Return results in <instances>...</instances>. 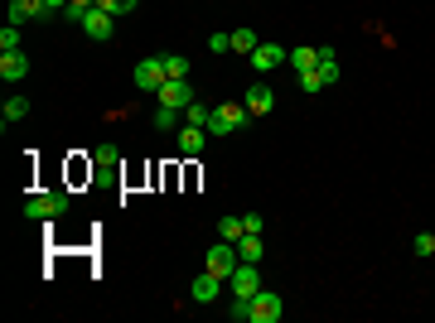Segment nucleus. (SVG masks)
Wrapping results in <instances>:
<instances>
[{
	"label": "nucleus",
	"mask_w": 435,
	"mask_h": 323,
	"mask_svg": "<svg viewBox=\"0 0 435 323\" xmlns=\"http://www.w3.org/2000/svg\"><path fill=\"white\" fill-rule=\"evenodd\" d=\"M247 126H252V111L237 107V102H222L208 116V135H232V131H247Z\"/></svg>",
	"instance_id": "obj_1"
},
{
	"label": "nucleus",
	"mask_w": 435,
	"mask_h": 323,
	"mask_svg": "<svg viewBox=\"0 0 435 323\" xmlns=\"http://www.w3.org/2000/svg\"><path fill=\"white\" fill-rule=\"evenodd\" d=\"M203 266L213 270L218 280H232V270L242 266V256H237V246H232V242H213V246H208V256H203Z\"/></svg>",
	"instance_id": "obj_2"
},
{
	"label": "nucleus",
	"mask_w": 435,
	"mask_h": 323,
	"mask_svg": "<svg viewBox=\"0 0 435 323\" xmlns=\"http://www.w3.org/2000/svg\"><path fill=\"white\" fill-rule=\"evenodd\" d=\"M247 323H281V295L256 290V295L247 299Z\"/></svg>",
	"instance_id": "obj_3"
},
{
	"label": "nucleus",
	"mask_w": 435,
	"mask_h": 323,
	"mask_svg": "<svg viewBox=\"0 0 435 323\" xmlns=\"http://www.w3.org/2000/svg\"><path fill=\"white\" fill-rule=\"evenodd\" d=\"M68 193H39V198H29L25 203V217H63L68 213Z\"/></svg>",
	"instance_id": "obj_4"
},
{
	"label": "nucleus",
	"mask_w": 435,
	"mask_h": 323,
	"mask_svg": "<svg viewBox=\"0 0 435 323\" xmlns=\"http://www.w3.org/2000/svg\"><path fill=\"white\" fill-rule=\"evenodd\" d=\"M227 285H232V299H252L256 290H261V270L252 266V261H242V266L232 270V280H227Z\"/></svg>",
	"instance_id": "obj_5"
},
{
	"label": "nucleus",
	"mask_w": 435,
	"mask_h": 323,
	"mask_svg": "<svg viewBox=\"0 0 435 323\" xmlns=\"http://www.w3.org/2000/svg\"><path fill=\"white\" fill-rule=\"evenodd\" d=\"M136 87L160 92V87H164V58H140V63H136Z\"/></svg>",
	"instance_id": "obj_6"
},
{
	"label": "nucleus",
	"mask_w": 435,
	"mask_h": 323,
	"mask_svg": "<svg viewBox=\"0 0 435 323\" xmlns=\"http://www.w3.org/2000/svg\"><path fill=\"white\" fill-rule=\"evenodd\" d=\"M160 102L164 107H189L193 102V87H189V78H164V87H160Z\"/></svg>",
	"instance_id": "obj_7"
},
{
	"label": "nucleus",
	"mask_w": 435,
	"mask_h": 323,
	"mask_svg": "<svg viewBox=\"0 0 435 323\" xmlns=\"http://www.w3.org/2000/svg\"><path fill=\"white\" fill-rule=\"evenodd\" d=\"M252 116H266V111L276 107V92H271V82H252L247 87V102H242Z\"/></svg>",
	"instance_id": "obj_8"
},
{
	"label": "nucleus",
	"mask_w": 435,
	"mask_h": 323,
	"mask_svg": "<svg viewBox=\"0 0 435 323\" xmlns=\"http://www.w3.org/2000/svg\"><path fill=\"white\" fill-rule=\"evenodd\" d=\"M111 25H116V15H107V10H87V20H82V29H87V39H97V44H107L111 39Z\"/></svg>",
	"instance_id": "obj_9"
},
{
	"label": "nucleus",
	"mask_w": 435,
	"mask_h": 323,
	"mask_svg": "<svg viewBox=\"0 0 435 323\" xmlns=\"http://www.w3.org/2000/svg\"><path fill=\"white\" fill-rule=\"evenodd\" d=\"M286 54H290V49H281V44H256L252 68H256V73H271V68H281V63H286Z\"/></svg>",
	"instance_id": "obj_10"
},
{
	"label": "nucleus",
	"mask_w": 435,
	"mask_h": 323,
	"mask_svg": "<svg viewBox=\"0 0 435 323\" xmlns=\"http://www.w3.org/2000/svg\"><path fill=\"white\" fill-rule=\"evenodd\" d=\"M0 78H5V82L29 78V58H25V49H15V54H0Z\"/></svg>",
	"instance_id": "obj_11"
},
{
	"label": "nucleus",
	"mask_w": 435,
	"mask_h": 323,
	"mask_svg": "<svg viewBox=\"0 0 435 323\" xmlns=\"http://www.w3.org/2000/svg\"><path fill=\"white\" fill-rule=\"evenodd\" d=\"M218 295H222V280H218L213 270H203V275L193 280V299H198V304H213Z\"/></svg>",
	"instance_id": "obj_12"
},
{
	"label": "nucleus",
	"mask_w": 435,
	"mask_h": 323,
	"mask_svg": "<svg viewBox=\"0 0 435 323\" xmlns=\"http://www.w3.org/2000/svg\"><path fill=\"white\" fill-rule=\"evenodd\" d=\"M34 15H49V5L44 0H10V25H25Z\"/></svg>",
	"instance_id": "obj_13"
},
{
	"label": "nucleus",
	"mask_w": 435,
	"mask_h": 323,
	"mask_svg": "<svg viewBox=\"0 0 435 323\" xmlns=\"http://www.w3.org/2000/svg\"><path fill=\"white\" fill-rule=\"evenodd\" d=\"M286 63H290L295 73H310V68L320 63V49H310V44H300V49H290V54H286Z\"/></svg>",
	"instance_id": "obj_14"
},
{
	"label": "nucleus",
	"mask_w": 435,
	"mask_h": 323,
	"mask_svg": "<svg viewBox=\"0 0 435 323\" xmlns=\"http://www.w3.org/2000/svg\"><path fill=\"white\" fill-rule=\"evenodd\" d=\"M237 256H242V261H252V266H256V261L266 256V242H261L256 232H247L242 242H237Z\"/></svg>",
	"instance_id": "obj_15"
},
{
	"label": "nucleus",
	"mask_w": 435,
	"mask_h": 323,
	"mask_svg": "<svg viewBox=\"0 0 435 323\" xmlns=\"http://www.w3.org/2000/svg\"><path fill=\"white\" fill-rule=\"evenodd\" d=\"M116 155H121L116 145H102V150H97V160H92V174H102V179H111V174H116Z\"/></svg>",
	"instance_id": "obj_16"
},
{
	"label": "nucleus",
	"mask_w": 435,
	"mask_h": 323,
	"mask_svg": "<svg viewBox=\"0 0 435 323\" xmlns=\"http://www.w3.org/2000/svg\"><path fill=\"white\" fill-rule=\"evenodd\" d=\"M0 116H5V121H0V126H5V131H10V126H15V121H25V116H29V97H10V102H5V111H0Z\"/></svg>",
	"instance_id": "obj_17"
},
{
	"label": "nucleus",
	"mask_w": 435,
	"mask_h": 323,
	"mask_svg": "<svg viewBox=\"0 0 435 323\" xmlns=\"http://www.w3.org/2000/svg\"><path fill=\"white\" fill-rule=\"evenodd\" d=\"M247 237V227H242V217H222V222H218V242H242Z\"/></svg>",
	"instance_id": "obj_18"
},
{
	"label": "nucleus",
	"mask_w": 435,
	"mask_h": 323,
	"mask_svg": "<svg viewBox=\"0 0 435 323\" xmlns=\"http://www.w3.org/2000/svg\"><path fill=\"white\" fill-rule=\"evenodd\" d=\"M208 116H213V107H203V102L193 97L189 107H184V126H198V131H208Z\"/></svg>",
	"instance_id": "obj_19"
},
{
	"label": "nucleus",
	"mask_w": 435,
	"mask_h": 323,
	"mask_svg": "<svg viewBox=\"0 0 435 323\" xmlns=\"http://www.w3.org/2000/svg\"><path fill=\"white\" fill-rule=\"evenodd\" d=\"M179 121H184V111L160 102V111H155V131H179Z\"/></svg>",
	"instance_id": "obj_20"
},
{
	"label": "nucleus",
	"mask_w": 435,
	"mask_h": 323,
	"mask_svg": "<svg viewBox=\"0 0 435 323\" xmlns=\"http://www.w3.org/2000/svg\"><path fill=\"white\" fill-rule=\"evenodd\" d=\"M198 150H203V131H198V126H184V131H179V155H198Z\"/></svg>",
	"instance_id": "obj_21"
},
{
	"label": "nucleus",
	"mask_w": 435,
	"mask_h": 323,
	"mask_svg": "<svg viewBox=\"0 0 435 323\" xmlns=\"http://www.w3.org/2000/svg\"><path fill=\"white\" fill-rule=\"evenodd\" d=\"M256 44H261V39H256V34H252V29H232V54H256Z\"/></svg>",
	"instance_id": "obj_22"
},
{
	"label": "nucleus",
	"mask_w": 435,
	"mask_h": 323,
	"mask_svg": "<svg viewBox=\"0 0 435 323\" xmlns=\"http://www.w3.org/2000/svg\"><path fill=\"white\" fill-rule=\"evenodd\" d=\"M164 78H189V58L184 54H164Z\"/></svg>",
	"instance_id": "obj_23"
},
{
	"label": "nucleus",
	"mask_w": 435,
	"mask_h": 323,
	"mask_svg": "<svg viewBox=\"0 0 435 323\" xmlns=\"http://www.w3.org/2000/svg\"><path fill=\"white\" fill-rule=\"evenodd\" d=\"M20 49V25H5L0 29V54H15Z\"/></svg>",
	"instance_id": "obj_24"
},
{
	"label": "nucleus",
	"mask_w": 435,
	"mask_h": 323,
	"mask_svg": "<svg viewBox=\"0 0 435 323\" xmlns=\"http://www.w3.org/2000/svg\"><path fill=\"white\" fill-rule=\"evenodd\" d=\"M140 0H97V10H107V15H131Z\"/></svg>",
	"instance_id": "obj_25"
},
{
	"label": "nucleus",
	"mask_w": 435,
	"mask_h": 323,
	"mask_svg": "<svg viewBox=\"0 0 435 323\" xmlns=\"http://www.w3.org/2000/svg\"><path fill=\"white\" fill-rule=\"evenodd\" d=\"M411 251H416V256H435V232H416Z\"/></svg>",
	"instance_id": "obj_26"
},
{
	"label": "nucleus",
	"mask_w": 435,
	"mask_h": 323,
	"mask_svg": "<svg viewBox=\"0 0 435 323\" xmlns=\"http://www.w3.org/2000/svg\"><path fill=\"white\" fill-rule=\"evenodd\" d=\"M208 49H213V54H227V49H232V34H208Z\"/></svg>",
	"instance_id": "obj_27"
},
{
	"label": "nucleus",
	"mask_w": 435,
	"mask_h": 323,
	"mask_svg": "<svg viewBox=\"0 0 435 323\" xmlns=\"http://www.w3.org/2000/svg\"><path fill=\"white\" fill-rule=\"evenodd\" d=\"M242 227H247V232H256V237H261V213H247V217H242Z\"/></svg>",
	"instance_id": "obj_28"
},
{
	"label": "nucleus",
	"mask_w": 435,
	"mask_h": 323,
	"mask_svg": "<svg viewBox=\"0 0 435 323\" xmlns=\"http://www.w3.org/2000/svg\"><path fill=\"white\" fill-rule=\"evenodd\" d=\"M44 5H49V10H63V5H68V0H44Z\"/></svg>",
	"instance_id": "obj_29"
}]
</instances>
